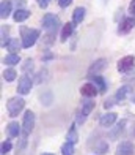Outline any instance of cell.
<instances>
[{"label": "cell", "mask_w": 135, "mask_h": 155, "mask_svg": "<svg viewBox=\"0 0 135 155\" xmlns=\"http://www.w3.org/2000/svg\"><path fill=\"white\" fill-rule=\"evenodd\" d=\"M20 33H22V46L24 48H32L36 40L39 38V30L36 29H27V27H22L20 29Z\"/></svg>", "instance_id": "obj_1"}, {"label": "cell", "mask_w": 135, "mask_h": 155, "mask_svg": "<svg viewBox=\"0 0 135 155\" xmlns=\"http://www.w3.org/2000/svg\"><path fill=\"white\" fill-rule=\"evenodd\" d=\"M25 106V101L22 100V98H19V97H13L8 100V103H6V109H8V114L10 117H16L19 116V112L24 109Z\"/></svg>", "instance_id": "obj_2"}, {"label": "cell", "mask_w": 135, "mask_h": 155, "mask_svg": "<svg viewBox=\"0 0 135 155\" xmlns=\"http://www.w3.org/2000/svg\"><path fill=\"white\" fill-rule=\"evenodd\" d=\"M42 27H44V29L51 33V35H54V33L57 32V29L60 27V19H58V16L52 15V13L46 15L44 18H42Z\"/></svg>", "instance_id": "obj_3"}, {"label": "cell", "mask_w": 135, "mask_h": 155, "mask_svg": "<svg viewBox=\"0 0 135 155\" xmlns=\"http://www.w3.org/2000/svg\"><path fill=\"white\" fill-rule=\"evenodd\" d=\"M93 109H94V101H93V100H90V98L83 100V101H82V111L79 112V116H77V124H83L85 119H87V116H88Z\"/></svg>", "instance_id": "obj_4"}, {"label": "cell", "mask_w": 135, "mask_h": 155, "mask_svg": "<svg viewBox=\"0 0 135 155\" xmlns=\"http://www.w3.org/2000/svg\"><path fill=\"white\" fill-rule=\"evenodd\" d=\"M33 127H35V114H33L32 111H27L25 116H24V124H22V128H24V135L25 136H28L32 133Z\"/></svg>", "instance_id": "obj_5"}, {"label": "cell", "mask_w": 135, "mask_h": 155, "mask_svg": "<svg viewBox=\"0 0 135 155\" xmlns=\"http://www.w3.org/2000/svg\"><path fill=\"white\" fill-rule=\"evenodd\" d=\"M133 63H135V57H133V55H126V57H123L121 60L118 62V71H121V73L130 71L132 67H133Z\"/></svg>", "instance_id": "obj_6"}, {"label": "cell", "mask_w": 135, "mask_h": 155, "mask_svg": "<svg viewBox=\"0 0 135 155\" xmlns=\"http://www.w3.org/2000/svg\"><path fill=\"white\" fill-rule=\"evenodd\" d=\"M133 152H135V147L130 141H123L116 147V155H133Z\"/></svg>", "instance_id": "obj_7"}, {"label": "cell", "mask_w": 135, "mask_h": 155, "mask_svg": "<svg viewBox=\"0 0 135 155\" xmlns=\"http://www.w3.org/2000/svg\"><path fill=\"white\" fill-rule=\"evenodd\" d=\"M30 90H32V79L28 76H22L17 84V92L20 95H27Z\"/></svg>", "instance_id": "obj_8"}, {"label": "cell", "mask_w": 135, "mask_h": 155, "mask_svg": "<svg viewBox=\"0 0 135 155\" xmlns=\"http://www.w3.org/2000/svg\"><path fill=\"white\" fill-rule=\"evenodd\" d=\"M97 87L94 86V84H91V82H87V84H83V86L80 87V94L83 97H87V98H91V97H94L97 94Z\"/></svg>", "instance_id": "obj_9"}, {"label": "cell", "mask_w": 135, "mask_h": 155, "mask_svg": "<svg viewBox=\"0 0 135 155\" xmlns=\"http://www.w3.org/2000/svg\"><path fill=\"white\" fill-rule=\"evenodd\" d=\"M133 27H135V18H126L123 22L119 24L118 32L119 33H127V32H130Z\"/></svg>", "instance_id": "obj_10"}, {"label": "cell", "mask_w": 135, "mask_h": 155, "mask_svg": "<svg viewBox=\"0 0 135 155\" xmlns=\"http://www.w3.org/2000/svg\"><path fill=\"white\" fill-rule=\"evenodd\" d=\"M11 6H13V2L11 0H2L0 2V18L2 19H6L11 13Z\"/></svg>", "instance_id": "obj_11"}, {"label": "cell", "mask_w": 135, "mask_h": 155, "mask_svg": "<svg viewBox=\"0 0 135 155\" xmlns=\"http://www.w3.org/2000/svg\"><path fill=\"white\" fill-rule=\"evenodd\" d=\"M115 120H116V114H115V112H107V114L101 116V119H99V124H101L102 127H110Z\"/></svg>", "instance_id": "obj_12"}, {"label": "cell", "mask_w": 135, "mask_h": 155, "mask_svg": "<svg viewBox=\"0 0 135 155\" xmlns=\"http://www.w3.org/2000/svg\"><path fill=\"white\" fill-rule=\"evenodd\" d=\"M105 65H107V60H105V59H99V60H96V62L93 63V65H91L88 74L91 76L93 73H99V71H102V70L105 68Z\"/></svg>", "instance_id": "obj_13"}, {"label": "cell", "mask_w": 135, "mask_h": 155, "mask_svg": "<svg viewBox=\"0 0 135 155\" xmlns=\"http://www.w3.org/2000/svg\"><path fill=\"white\" fill-rule=\"evenodd\" d=\"M74 22H68L66 25H63V29H61V35H60V38H61V41H66L71 35H72V32H74Z\"/></svg>", "instance_id": "obj_14"}, {"label": "cell", "mask_w": 135, "mask_h": 155, "mask_svg": "<svg viewBox=\"0 0 135 155\" xmlns=\"http://www.w3.org/2000/svg\"><path fill=\"white\" fill-rule=\"evenodd\" d=\"M83 19H85V8L79 6V8H75L74 13H72V22L74 24H80Z\"/></svg>", "instance_id": "obj_15"}, {"label": "cell", "mask_w": 135, "mask_h": 155, "mask_svg": "<svg viewBox=\"0 0 135 155\" xmlns=\"http://www.w3.org/2000/svg\"><path fill=\"white\" fill-rule=\"evenodd\" d=\"M30 18V11L28 10H16V13H14L13 19L16 21V22H22V21L28 19Z\"/></svg>", "instance_id": "obj_16"}, {"label": "cell", "mask_w": 135, "mask_h": 155, "mask_svg": "<svg viewBox=\"0 0 135 155\" xmlns=\"http://www.w3.org/2000/svg\"><path fill=\"white\" fill-rule=\"evenodd\" d=\"M20 46H22V43L16 38H11V40H8V43H6V49H8L10 52H14V54L20 49Z\"/></svg>", "instance_id": "obj_17"}, {"label": "cell", "mask_w": 135, "mask_h": 155, "mask_svg": "<svg viewBox=\"0 0 135 155\" xmlns=\"http://www.w3.org/2000/svg\"><path fill=\"white\" fill-rule=\"evenodd\" d=\"M8 135L11 136V138H16V136H19L20 135V127H19V124L17 122H11V124H8Z\"/></svg>", "instance_id": "obj_18"}, {"label": "cell", "mask_w": 135, "mask_h": 155, "mask_svg": "<svg viewBox=\"0 0 135 155\" xmlns=\"http://www.w3.org/2000/svg\"><path fill=\"white\" fill-rule=\"evenodd\" d=\"M3 63H5V65H16V63H19V55L11 52V54H8L3 59Z\"/></svg>", "instance_id": "obj_19"}, {"label": "cell", "mask_w": 135, "mask_h": 155, "mask_svg": "<svg viewBox=\"0 0 135 155\" xmlns=\"http://www.w3.org/2000/svg\"><path fill=\"white\" fill-rule=\"evenodd\" d=\"M126 124H127V120H121V122H119V124L116 125V128L110 133V136H112V138H116L118 135H121V133L124 131V127H126Z\"/></svg>", "instance_id": "obj_20"}, {"label": "cell", "mask_w": 135, "mask_h": 155, "mask_svg": "<svg viewBox=\"0 0 135 155\" xmlns=\"http://www.w3.org/2000/svg\"><path fill=\"white\" fill-rule=\"evenodd\" d=\"M90 79H93L94 84H97L99 92H104V90H105V81H104V78H102V76H91Z\"/></svg>", "instance_id": "obj_21"}, {"label": "cell", "mask_w": 135, "mask_h": 155, "mask_svg": "<svg viewBox=\"0 0 135 155\" xmlns=\"http://www.w3.org/2000/svg\"><path fill=\"white\" fill-rule=\"evenodd\" d=\"M16 71H14V70L13 68H8V70H5V71H3V79L5 81H8V82H11V81H14V79H16Z\"/></svg>", "instance_id": "obj_22"}, {"label": "cell", "mask_w": 135, "mask_h": 155, "mask_svg": "<svg viewBox=\"0 0 135 155\" xmlns=\"http://www.w3.org/2000/svg\"><path fill=\"white\" fill-rule=\"evenodd\" d=\"M129 92H130V87H129V86H123V87L116 92V100H124Z\"/></svg>", "instance_id": "obj_23"}, {"label": "cell", "mask_w": 135, "mask_h": 155, "mask_svg": "<svg viewBox=\"0 0 135 155\" xmlns=\"http://www.w3.org/2000/svg\"><path fill=\"white\" fill-rule=\"evenodd\" d=\"M61 152H63V155H74V144L68 141L66 144H63Z\"/></svg>", "instance_id": "obj_24"}, {"label": "cell", "mask_w": 135, "mask_h": 155, "mask_svg": "<svg viewBox=\"0 0 135 155\" xmlns=\"http://www.w3.org/2000/svg\"><path fill=\"white\" fill-rule=\"evenodd\" d=\"M77 139H79V136H77V131H75L74 127H71L69 133H68V141H69V143H72V144H75Z\"/></svg>", "instance_id": "obj_25"}, {"label": "cell", "mask_w": 135, "mask_h": 155, "mask_svg": "<svg viewBox=\"0 0 135 155\" xmlns=\"http://www.w3.org/2000/svg\"><path fill=\"white\" fill-rule=\"evenodd\" d=\"M8 32H10V29H8V25H2V46L5 48L6 46V37H8Z\"/></svg>", "instance_id": "obj_26"}, {"label": "cell", "mask_w": 135, "mask_h": 155, "mask_svg": "<svg viewBox=\"0 0 135 155\" xmlns=\"http://www.w3.org/2000/svg\"><path fill=\"white\" fill-rule=\"evenodd\" d=\"M22 70H24V73H30L32 70H33V60L32 59H27L25 60V65L22 67Z\"/></svg>", "instance_id": "obj_27"}, {"label": "cell", "mask_w": 135, "mask_h": 155, "mask_svg": "<svg viewBox=\"0 0 135 155\" xmlns=\"http://www.w3.org/2000/svg\"><path fill=\"white\" fill-rule=\"evenodd\" d=\"M11 141H3V143H2V153L5 155V153H8L10 150H11Z\"/></svg>", "instance_id": "obj_28"}, {"label": "cell", "mask_w": 135, "mask_h": 155, "mask_svg": "<svg viewBox=\"0 0 135 155\" xmlns=\"http://www.w3.org/2000/svg\"><path fill=\"white\" fill-rule=\"evenodd\" d=\"M58 2V5L61 6V8H66V6H69L71 3H72V0H57Z\"/></svg>", "instance_id": "obj_29"}, {"label": "cell", "mask_w": 135, "mask_h": 155, "mask_svg": "<svg viewBox=\"0 0 135 155\" xmlns=\"http://www.w3.org/2000/svg\"><path fill=\"white\" fill-rule=\"evenodd\" d=\"M13 2H16L17 10H22V6L25 5V0H13Z\"/></svg>", "instance_id": "obj_30"}, {"label": "cell", "mask_w": 135, "mask_h": 155, "mask_svg": "<svg viewBox=\"0 0 135 155\" xmlns=\"http://www.w3.org/2000/svg\"><path fill=\"white\" fill-rule=\"evenodd\" d=\"M49 2H51V0H38V5L41 6V8H46V6L49 5Z\"/></svg>", "instance_id": "obj_31"}, {"label": "cell", "mask_w": 135, "mask_h": 155, "mask_svg": "<svg viewBox=\"0 0 135 155\" xmlns=\"http://www.w3.org/2000/svg\"><path fill=\"white\" fill-rule=\"evenodd\" d=\"M129 11H130V15L135 16V0H132L130 5H129Z\"/></svg>", "instance_id": "obj_32"}, {"label": "cell", "mask_w": 135, "mask_h": 155, "mask_svg": "<svg viewBox=\"0 0 135 155\" xmlns=\"http://www.w3.org/2000/svg\"><path fill=\"white\" fill-rule=\"evenodd\" d=\"M41 155H54V153H41Z\"/></svg>", "instance_id": "obj_33"}]
</instances>
